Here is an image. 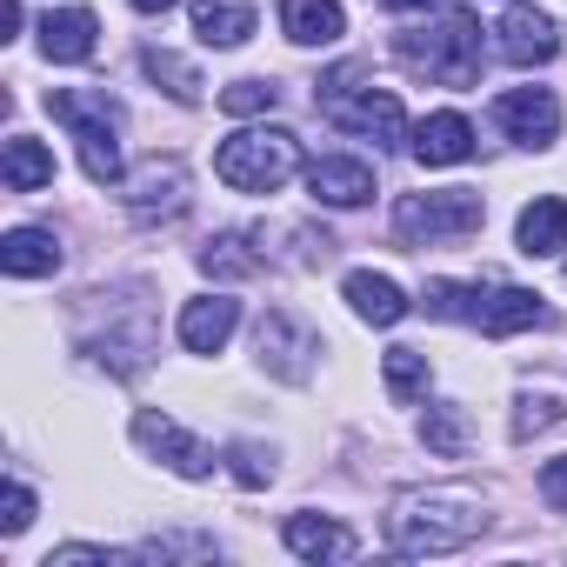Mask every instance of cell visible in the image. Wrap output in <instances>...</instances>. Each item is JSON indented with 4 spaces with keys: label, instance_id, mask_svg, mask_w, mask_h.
Wrapping results in <instances>:
<instances>
[{
    "label": "cell",
    "instance_id": "cell-12",
    "mask_svg": "<svg viewBox=\"0 0 567 567\" xmlns=\"http://www.w3.org/2000/svg\"><path fill=\"white\" fill-rule=\"evenodd\" d=\"M308 194L328 207H361V200H374V167L348 161V154H321V161H308Z\"/></svg>",
    "mask_w": 567,
    "mask_h": 567
},
{
    "label": "cell",
    "instance_id": "cell-19",
    "mask_svg": "<svg viewBox=\"0 0 567 567\" xmlns=\"http://www.w3.org/2000/svg\"><path fill=\"white\" fill-rule=\"evenodd\" d=\"M94 34H101V21L87 14V8H61V14H48L41 21V54L48 61H94Z\"/></svg>",
    "mask_w": 567,
    "mask_h": 567
},
{
    "label": "cell",
    "instance_id": "cell-16",
    "mask_svg": "<svg viewBox=\"0 0 567 567\" xmlns=\"http://www.w3.org/2000/svg\"><path fill=\"white\" fill-rule=\"evenodd\" d=\"M414 161H427V167H461V161H474V127H467V114H427V121L414 127Z\"/></svg>",
    "mask_w": 567,
    "mask_h": 567
},
{
    "label": "cell",
    "instance_id": "cell-7",
    "mask_svg": "<svg viewBox=\"0 0 567 567\" xmlns=\"http://www.w3.org/2000/svg\"><path fill=\"white\" fill-rule=\"evenodd\" d=\"M321 107H328V121H334V127L368 134V141H381V147H394V141L408 134V114H401V101H394L388 87H361L354 101H348V94H328Z\"/></svg>",
    "mask_w": 567,
    "mask_h": 567
},
{
    "label": "cell",
    "instance_id": "cell-3",
    "mask_svg": "<svg viewBox=\"0 0 567 567\" xmlns=\"http://www.w3.org/2000/svg\"><path fill=\"white\" fill-rule=\"evenodd\" d=\"M48 114H54L61 127H74L87 181L114 187V181H121V101L101 94V87H94V94H81V87H54V94H48Z\"/></svg>",
    "mask_w": 567,
    "mask_h": 567
},
{
    "label": "cell",
    "instance_id": "cell-18",
    "mask_svg": "<svg viewBox=\"0 0 567 567\" xmlns=\"http://www.w3.org/2000/svg\"><path fill=\"white\" fill-rule=\"evenodd\" d=\"M280 28H288L295 48H334L348 34L341 0H280Z\"/></svg>",
    "mask_w": 567,
    "mask_h": 567
},
{
    "label": "cell",
    "instance_id": "cell-34",
    "mask_svg": "<svg viewBox=\"0 0 567 567\" xmlns=\"http://www.w3.org/2000/svg\"><path fill=\"white\" fill-rule=\"evenodd\" d=\"M0 28H8V41H14V28H21V0H0Z\"/></svg>",
    "mask_w": 567,
    "mask_h": 567
},
{
    "label": "cell",
    "instance_id": "cell-14",
    "mask_svg": "<svg viewBox=\"0 0 567 567\" xmlns=\"http://www.w3.org/2000/svg\"><path fill=\"white\" fill-rule=\"evenodd\" d=\"M280 540H288L301 560H354V554H361L354 527H341V520H328V514H288Z\"/></svg>",
    "mask_w": 567,
    "mask_h": 567
},
{
    "label": "cell",
    "instance_id": "cell-15",
    "mask_svg": "<svg viewBox=\"0 0 567 567\" xmlns=\"http://www.w3.org/2000/svg\"><path fill=\"white\" fill-rule=\"evenodd\" d=\"M474 328L501 341V334H520V328H547V308H540V295H527V288H481Z\"/></svg>",
    "mask_w": 567,
    "mask_h": 567
},
{
    "label": "cell",
    "instance_id": "cell-36",
    "mask_svg": "<svg viewBox=\"0 0 567 567\" xmlns=\"http://www.w3.org/2000/svg\"><path fill=\"white\" fill-rule=\"evenodd\" d=\"M134 8H141V14H167V8H174V0H134Z\"/></svg>",
    "mask_w": 567,
    "mask_h": 567
},
{
    "label": "cell",
    "instance_id": "cell-26",
    "mask_svg": "<svg viewBox=\"0 0 567 567\" xmlns=\"http://www.w3.org/2000/svg\"><path fill=\"white\" fill-rule=\"evenodd\" d=\"M141 68H147V81H154V87H167L181 107H194V101H200V74H194L181 54H167V48H147V54H141Z\"/></svg>",
    "mask_w": 567,
    "mask_h": 567
},
{
    "label": "cell",
    "instance_id": "cell-2",
    "mask_svg": "<svg viewBox=\"0 0 567 567\" xmlns=\"http://www.w3.org/2000/svg\"><path fill=\"white\" fill-rule=\"evenodd\" d=\"M394 48H401V61H408L414 74H427V81H441V87H474V81H481V21H474L467 8L441 14L434 28H408Z\"/></svg>",
    "mask_w": 567,
    "mask_h": 567
},
{
    "label": "cell",
    "instance_id": "cell-8",
    "mask_svg": "<svg viewBox=\"0 0 567 567\" xmlns=\"http://www.w3.org/2000/svg\"><path fill=\"white\" fill-rule=\"evenodd\" d=\"M494 121H501L507 141H520V147H554V141H560V101H554L547 87H507V94L494 101Z\"/></svg>",
    "mask_w": 567,
    "mask_h": 567
},
{
    "label": "cell",
    "instance_id": "cell-6",
    "mask_svg": "<svg viewBox=\"0 0 567 567\" xmlns=\"http://www.w3.org/2000/svg\"><path fill=\"white\" fill-rule=\"evenodd\" d=\"M254 348H260V368H267L274 381H308V374H315V354H321V334H315L301 315L274 308V315L260 321Z\"/></svg>",
    "mask_w": 567,
    "mask_h": 567
},
{
    "label": "cell",
    "instance_id": "cell-4",
    "mask_svg": "<svg viewBox=\"0 0 567 567\" xmlns=\"http://www.w3.org/2000/svg\"><path fill=\"white\" fill-rule=\"evenodd\" d=\"M295 167H301V141L288 127H240L214 154V174L227 187H240V194H274Z\"/></svg>",
    "mask_w": 567,
    "mask_h": 567
},
{
    "label": "cell",
    "instance_id": "cell-13",
    "mask_svg": "<svg viewBox=\"0 0 567 567\" xmlns=\"http://www.w3.org/2000/svg\"><path fill=\"white\" fill-rule=\"evenodd\" d=\"M234 328H240V301H227V295H200L181 308V348L187 354H220Z\"/></svg>",
    "mask_w": 567,
    "mask_h": 567
},
{
    "label": "cell",
    "instance_id": "cell-17",
    "mask_svg": "<svg viewBox=\"0 0 567 567\" xmlns=\"http://www.w3.org/2000/svg\"><path fill=\"white\" fill-rule=\"evenodd\" d=\"M341 295H348V308H354L361 321H374V328H394V321H408V308H414L388 274H368V267L341 280Z\"/></svg>",
    "mask_w": 567,
    "mask_h": 567
},
{
    "label": "cell",
    "instance_id": "cell-31",
    "mask_svg": "<svg viewBox=\"0 0 567 567\" xmlns=\"http://www.w3.org/2000/svg\"><path fill=\"white\" fill-rule=\"evenodd\" d=\"M28 527H34V494H28L21 481H8V514H0V534L14 540V534H28Z\"/></svg>",
    "mask_w": 567,
    "mask_h": 567
},
{
    "label": "cell",
    "instance_id": "cell-20",
    "mask_svg": "<svg viewBox=\"0 0 567 567\" xmlns=\"http://www.w3.org/2000/svg\"><path fill=\"white\" fill-rule=\"evenodd\" d=\"M514 240H520V254H527V260L560 254V247H567V200H560V194H540L534 207H520Z\"/></svg>",
    "mask_w": 567,
    "mask_h": 567
},
{
    "label": "cell",
    "instance_id": "cell-30",
    "mask_svg": "<svg viewBox=\"0 0 567 567\" xmlns=\"http://www.w3.org/2000/svg\"><path fill=\"white\" fill-rule=\"evenodd\" d=\"M227 461H234V481H240V487H267V481H274V461H267L254 441H240Z\"/></svg>",
    "mask_w": 567,
    "mask_h": 567
},
{
    "label": "cell",
    "instance_id": "cell-24",
    "mask_svg": "<svg viewBox=\"0 0 567 567\" xmlns=\"http://www.w3.org/2000/svg\"><path fill=\"white\" fill-rule=\"evenodd\" d=\"M200 267H207L214 280H247V274H260L254 234H214V240L200 247Z\"/></svg>",
    "mask_w": 567,
    "mask_h": 567
},
{
    "label": "cell",
    "instance_id": "cell-35",
    "mask_svg": "<svg viewBox=\"0 0 567 567\" xmlns=\"http://www.w3.org/2000/svg\"><path fill=\"white\" fill-rule=\"evenodd\" d=\"M381 8H394V14H414V8H434V0H381Z\"/></svg>",
    "mask_w": 567,
    "mask_h": 567
},
{
    "label": "cell",
    "instance_id": "cell-32",
    "mask_svg": "<svg viewBox=\"0 0 567 567\" xmlns=\"http://www.w3.org/2000/svg\"><path fill=\"white\" fill-rule=\"evenodd\" d=\"M114 560H127V554H114V547H54L48 554V567H114Z\"/></svg>",
    "mask_w": 567,
    "mask_h": 567
},
{
    "label": "cell",
    "instance_id": "cell-5",
    "mask_svg": "<svg viewBox=\"0 0 567 567\" xmlns=\"http://www.w3.org/2000/svg\"><path fill=\"white\" fill-rule=\"evenodd\" d=\"M487 220V200L474 187H441V194H408L394 207V234L414 240V247H441V240H467L481 234Z\"/></svg>",
    "mask_w": 567,
    "mask_h": 567
},
{
    "label": "cell",
    "instance_id": "cell-27",
    "mask_svg": "<svg viewBox=\"0 0 567 567\" xmlns=\"http://www.w3.org/2000/svg\"><path fill=\"white\" fill-rule=\"evenodd\" d=\"M421 441H427V454H441V461H461V454H467V414H461L454 401L427 408V421H421Z\"/></svg>",
    "mask_w": 567,
    "mask_h": 567
},
{
    "label": "cell",
    "instance_id": "cell-11",
    "mask_svg": "<svg viewBox=\"0 0 567 567\" xmlns=\"http://www.w3.org/2000/svg\"><path fill=\"white\" fill-rule=\"evenodd\" d=\"M501 61H514V68H547L554 61V48H560V34H554V21L540 14V8H527V0H514V8L501 14Z\"/></svg>",
    "mask_w": 567,
    "mask_h": 567
},
{
    "label": "cell",
    "instance_id": "cell-1",
    "mask_svg": "<svg viewBox=\"0 0 567 567\" xmlns=\"http://www.w3.org/2000/svg\"><path fill=\"white\" fill-rule=\"evenodd\" d=\"M487 527V501L474 487H427V494H408L394 514H388V540L394 554H461L467 540H481Z\"/></svg>",
    "mask_w": 567,
    "mask_h": 567
},
{
    "label": "cell",
    "instance_id": "cell-29",
    "mask_svg": "<svg viewBox=\"0 0 567 567\" xmlns=\"http://www.w3.org/2000/svg\"><path fill=\"white\" fill-rule=\"evenodd\" d=\"M554 421H567V408H560L554 394H540V401L527 394L520 414H514V441H527V434H540V427H554Z\"/></svg>",
    "mask_w": 567,
    "mask_h": 567
},
{
    "label": "cell",
    "instance_id": "cell-23",
    "mask_svg": "<svg viewBox=\"0 0 567 567\" xmlns=\"http://www.w3.org/2000/svg\"><path fill=\"white\" fill-rule=\"evenodd\" d=\"M0 181H8V194L54 187V154H48L34 134H14V141H8V154H0Z\"/></svg>",
    "mask_w": 567,
    "mask_h": 567
},
{
    "label": "cell",
    "instance_id": "cell-9",
    "mask_svg": "<svg viewBox=\"0 0 567 567\" xmlns=\"http://www.w3.org/2000/svg\"><path fill=\"white\" fill-rule=\"evenodd\" d=\"M134 441H141L147 454H161L181 481H207V474H214V447H200L181 421H167V414H154V408L134 414Z\"/></svg>",
    "mask_w": 567,
    "mask_h": 567
},
{
    "label": "cell",
    "instance_id": "cell-10",
    "mask_svg": "<svg viewBox=\"0 0 567 567\" xmlns=\"http://www.w3.org/2000/svg\"><path fill=\"white\" fill-rule=\"evenodd\" d=\"M127 207H134V220H181L187 214V167L181 161H147L127 181Z\"/></svg>",
    "mask_w": 567,
    "mask_h": 567
},
{
    "label": "cell",
    "instance_id": "cell-22",
    "mask_svg": "<svg viewBox=\"0 0 567 567\" xmlns=\"http://www.w3.org/2000/svg\"><path fill=\"white\" fill-rule=\"evenodd\" d=\"M194 34L207 48H240L254 34V0H194Z\"/></svg>",
    "mask_w": 567,
    "mask_h": 567
},
{
    "label": "cell",
    "instance_id": "cell-21",
    "mask_svg": "<svg viewBox=\"0 0 567 567\" xmlns=\"http://www.w3.org/2000/svg\"><path fill=\"white\" fill-rule=\"evenodd\" d=\"M0 267H8L14 280H41V274L61 267V240L41 234V227H14L8 240H0Z\"/></svg>",
    "mask_w": 567,
    "mask_h": 567
},
{
    "label": "cell",
    "instance_id": "cell-28",
    "mask_svg": "<svg viewBox=\"0 0 567 567\" xmlns=\"http://www.w3.org/2000/svg\"><path fill=\"white\" fill-rule=\"evenodd\" d=\"M274 101H280V87H274V81H234V87L220 94V107H227V114H267Z\"/></svg>",
    "mask_w": 567,
    "mask_h": 567
},
{
    "label": "cell",
    "instance_id": "cell-33",
    "mask_svg": "<svg viewBox=\"0 0 567 567\" xmlns=\"http://www.w3.org/2000/svg\"><path fill=\"white\" fill-rule=\"evenodd\" d=\"M540 501H547V507H554V514H567V454H560V461H547V467H540Z\"/></svg>",
    "mask_w": 567,
    "mask_h": 567
},
{
    "label": "cell",
    "instance_id": "cell-25",
    "mask_svg": "<svg viewBox=\"0 0 567 567\" xmlns=\"http://www.w3.org/2000/svg\"><path fill=\"white\" fill-rule=\"evenodd\" d=\"M381 374H388V394L401 401V408H414L421 394H427V354L421 348H388V361H381Z\"/></svg>",
    "mask_w": 567,
    "mask_h": 567
}]
</instances>
